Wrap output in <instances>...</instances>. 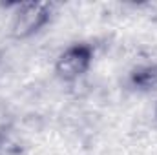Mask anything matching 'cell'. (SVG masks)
Instances as JSON below:
<instances>
[{
	"label": "cell",
	"mask_w": 157,
	"mask_h": 155,
	"mask_svg": "<svg viewBox=\"0 0 157 155\" xmlns=\"http://www.w3.org/2000/svg\"><path fill=\"white\" fill-rule=\"evenodd\" d=\"M93 59V49L88 44H75L68 47L57 60V73L59 77L71 80L80 77L88 71Z\"/></svg>",
	"instance_id": "1"
},
{
	"label": "cell",
	"mask_w": 157,
	"mask_h": 155,
	"mask_svg": "<svg viewBox=\"0 0 157 155\" xmlns=\"http://www.w3.org/2000/svg\"><path fill=\"white\" fill-rule=\"evenodd\" d=\"M49 20V7L48 4H26L18 15L15 17V24H13V33L17 37H29L35 31H39L40 28Z\"/></svg>",
	"instance_id": "2"
},
{
	"label": "cell",
	"mask_w": 157,
	"mask_h": 155,
	"mask_svg": "<svg viewBox=\"0 0 157 155\" xmlns=\"http://www.w3.org/2000/svg\"><path fill=\"white\" fill-rule=\"evenodd\" d=\"M132 80H133V84H137L141 88H154V86H157V66L137 70L133 73Z\"/></svg>",
	"instance_id": "3"
}]
</instances>
